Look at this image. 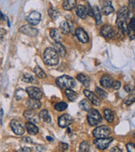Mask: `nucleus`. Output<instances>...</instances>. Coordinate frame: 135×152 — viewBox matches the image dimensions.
I'll list each match as a JSON object with an SVG mask.
<instances>
[{
    "label": "nucleus",
    "instance_id": "1",
    "mask_svg": "<svg viewBox=\"0 0 135 152\" xmlns=\"http://www.w3.org/2000/svg\"><path fill=\"white\" fill-rule=\"evenodd\" d=\"M43 58L45 64L51 66L57 65L59 62V55L56 50L51 47H48L45 50Z\"/></svg>",
    "mask_w": 135,
    "mask_h": 152
},
{
    "label": "nucleus",
    "instance_id": "2",
    "mask_svg": "<svg viewBox=\"0 0 135 152\" xmlns=\"http://www.w3.org/2000/svg\"><path fill=\"white\" fill-rule=\"evenodd\" d=\"M57 86L61 88L65 89H71L76 86V81L70 76L63 75L59 77L56 80Z\"/></svg>",
    "mask_w": 135,
    "mask_h": 152
},
{
    "label": "nucleus",
    "instance_id": "3",
    "mask_svg": "<svg viewBox=\"0 0 135 152\" xmlns=\"http://www.w3.org/2000/svg\"><path fill=\"white\" fill-rule=\"evenodd\" d=\"M87 120L90 126H96L101 122L102 117L101 113H99V111L91 108L87 114Z\"/></svg>",
    "mask_w": 135,
    "mask_h": 152
},
{
    "label": "nucleus",
    "instance_id": "4",
    "mask_svg": "<svg viewBox=\"0 0 135 152\" xmlns=\"http://www.w3.org/2000/svg\"><path fill=\"white\" fill-rule=\"evenodd\" d=\"M111 133L110 128L107 126H98L93 131V136L95 138H106Z\"/></svg>",
    "mask_w": 135,
    "mask_h": 152
},
{
    "label": "nucleus",
    "instance_id": "5",
    "mask_svg": "<svg viewBox=\"0 0 135 152\" xmlns=\"http://www.w3.org/2000/svg\"><path fill=\"white\" fill-rule=\"evenodd\" d=\"M113 141L112 137H106V138H97L94 141V143L99 150H105L109 146Z\"/></svg>",
    "mask_w": 135,
    "mask_h": 152
},
{
    "label": "nucleus",
    "instance_id": "6",
    "mask_svg": "<svg viewBox=\"0 0 135 152\" xmlns=\"http://www.w3.org/2000/svg\"><path fill=\"white\" fill-rule=\"evenodd\" d=\"M10 126L11 129L12 130V132L15 133L16 135L18 136H22L25 132V126L23 125L22 122L18 120H12L10 122Z\"/></svg>",
    "mask_w": 135,
    "mask_h": 152
},
{
    "label": "nucleus",
    "instance_id": "7",
    "mask_svg": "<svg viewBox=\"0 0 135 152\" xmlns=\"http://www.w3.org/2000/svg\"><path fill=\"white\" fill-rule=\"evenodd\" d=\"M19 31L23 34H25L28 37H36L38 34V30L37 28H35L32 25H24L23 27L19 28Z\"/></svg>",
    "mask_w": 135,
    "mask_h": 152
},
{
    "label": "nucleus",
    "instance_id": "8",
    "mask_svg": "<svg viewBox=\"0 0 135 152\" xmlns=\"http://www.w3.org/2000/svg\"><path fill=\"white\" fill-rule=\"evenodd\" d=\"M23 116L28 122H31L34 124L40 122V117L32 109H27L23 113Z\"/></svg>",
    "mask_w": 135,
    "mask_h": 152
},
{
    "label": "nucleus",
    "instance_id": "9",
    "mask_svg": "<svg viewBox=\"0 0 135 152\" xmlns=\"http://www.w3.org/2000/svg\"><path fill=\"white\" fill-rule=\"evenodd\" d=\"M41 18H42V16L40 14V12H38L37 11H32L29 13V15L27 16V21L30 25L37 26L40 23Z\"/></svg>",
    "mask_w": 135,
    "mask_h": 152
},
{
    "label": "nucleus",
    "instance_id": "10",
    "mask_svg": "<svg viewBox=\"0 0 135 152\" xmlns=\"http://www.w3.org/2000/svg\"><path fill=\"white\" fill-rule=\"evenodd\" d=\"M27 94L28 96L31 98V99H40L43 98V92L42 90L37 87H28L26 89Z\"/></svg>",
    "mask_w": 135,
    "mask_h": 152
},
{
    "label": "nucleus",
    "instance_id": "11",
    "mask_svg": "<svg viewBox=\"0 0 135 152\" xmlns=\"http://www.w3.org/2000/svg\"><path fill=\"white\" fill-rule=\"evenodd\" d=\"M128 15H129V11L127 7L124 6L120 8L117 13V23H126Z\"/></svg>",
    "mask_w": 135,
    "mask_h": 152
},
{
    "label": "nucleus",
    "instance_id": "12",
    "mask_svg": "<svg viewBox=\"0 0 135 152\" xmlns=\"http://www.w3.org/2000/svg\"><path fill=\"white\" fill-rule=\"evenodd\" d=\"M84 94L86 96L87 99L89 100L90 103L95 105V106H100L101 104V100L100 99V98L95 94L93 92L90 91L88 89H85L84 90Z\"/></svg>",
    "mask_w": 135,
    "mask_h": 152
},
{
    "label": "nucleus",
    "instance_id": "13",
    "mask_svg": "<svg viewBox=\"0 0 135 152\" xmlns=\"http://www.w3.org/2000/svg\"><path fill=\"white\" fill-rule=\"evenodd\" d=\"M101 35L106 38H113L115 35V31L111 26L109 25H104L101 29Z\"/></svg>",
    "mask_w": 135,
    "mask_h": 152
},
{
    "label": "nucleus",
    "instance_id": "14",
    "mask_svg": "<svg viewBox=\"0 0 135 152\" xmlns=\"http://www.w3.org/2000/svg\"><path fill=\"white\" fill-rule=\"evenodd\" d=\"M71 122H72V118L68 114H64L58 119V125L62 128L69 126L71 124Z\"/></svg>",
    "mask_w": 135,
    "mask_h": 152
},
{
    "label": "nucleus",
    "instance_id": "15",
    "mask_svg": "<svg viewBox=\"0 0 135 152\" xmlns=\"http://www.w3.org/2000/svg\"><path fill=\"white\" fill-rule=\"evenodd\" d=\"M76 35L78 39H79V41L82 42V43H87V42H89L88 35L81 27H78V28L76 29Z\"/></svg>",
    "mask_w": 135,
    "mask_h": 152
},
{
    "label": "nucleus",
    "instance_id": "16",
    "mask_svg": "<svg viewBox=\"0 0 135 152\" xmlns=\"http://www.w3.org/2000/svg\"><path fill=\"white\" fill-rule=\"evenodd\" d=\"M114 11V8L112 6V4L110 1H104L102 4V12L104 15H109L110 13H113Z\"/></svg>",
    "mask_w": 135,
    "mask_h": 152
},
{
    "label": "nucleus",
    "instance_id": "17",
    "mask_svg": "<svg viewBox=\"0 0 135 152\" xmlns=\"http://www.w3.org/2000/svg\"><path fill=\"white\" fill-rule=\"evenodd\" d=\"M101 86L104 88H109L112 87L113 84V79L109 75H103L101 79Z\"/></svg>",
    "mask_w": 135,
    "mask_h": 152
},
{
    "label": "nucleus",
    "instance_id": "18",
    "mask_svg": "<svg viewBox=\"0 0 135 152\" xmlns=\"http://www.w3.org/2000/svg\"><path fill=\"white\" fill-rule=\"evenodd\" d=\"M76 14L80 18L85 19L89 14L88 8H86L85 6H83V5H78L76 8Z\"/></svg>",
    "mask_w": 135,
    "mask_h": 152
},
{
    "label": "nucleus",
    "instance_id": "19",
    "mask_svg": "<svg viewBox=\"0 0 135 152\" xmlns=\"http://www.w3.org/2000/svg\"><path fill=\"white\" fill-rule=\"evenodd\" d=\"M27 107L30 108V109H39L42 104H41V102L39 101L38 99H28L27 101Z\"/></svg>",
    "mask_w": 135,
    "mask_h": 152
},
{
    "label": "nucleus",
    "instance_id": "20",
    "mask_svg": "<svg viewBox=\"0 0 135 152\" xmlns=\"http://www.w3.org/2000/svg\"><path fill=\"white\" fill-rule=\"evenodd\" d=\"M76 2L77 0H64L62 4V7L65 10L71 11L76 6Z\"/></svg>",
    "mask_w": 135,
    "mask_h": 152
},
{
    "label": "nucleus",
    "instance_id": "21",
    "mask_svg": "<svg viewBox=\"0 0 135 152\" xmlns=\"http://www.w3.org/2000/svg\"><path fill=\"white\" fill-rule=\"evenodd\" d=\"M25 127H26V129H27V132L29 133L30 135H36V134H37L39 132L38 127L35 125L34 123H32V122H27L26 125H25Z\"/></svg>",
    "mask_w": 135,
    "mask_h": 152
},
{
    "label": "nucleus",
    "instance_id": "22",
    "mask_svg": "<svg viewBox=\"0 0 135 152\" xmlns=\"http://www.w3.org/2000/svg\"><path fill=\"white\" fill-rule=\"evenodd\" d=\"M54 47L55 50H56V52L58 53V55L60 56L65 57L66 55V48L65 46L62 45L61 42H56L54 43Z\"/></svg>",
    "mask_w": 135,
    "mask_h": 152
},
{
    "label": "nucleus",
    "instance_id": "23",
    "mask_svg": "<svg viewBox=\"0 0 135 152\" xmlns=\"http://www.w3.org/2000/svg\"><path fill=\"white\" fill-rule=\"evenodd\" d=\"M76 78H77V80H79L85 87L88 88L90 85V79L88 76L85 75L79 74V75H77V76H76Z\"/></svg>",
    "mask_w": 135,
    "mask_h": 152
},
{
    "label": "nucleus",
    "instance_id": "24",
    "mask_svg": "<svg viewBox=\"0 0 135 152\" xmlns=\"http://www.w3.org/2000/svg\"><path fill=\"white\" fill-rule=\"evenodd\" d=\"M50 36L56 42H60L62 41V37L60 31L57 30V29H55V28H52L51 29L50 31Z\"/></svg>",
    "mask_w": 135,
    "mask_h": 152
},
{
    "label": "nucleus",
    "instance_id": "25",
    "mask_svg": "<svg viewBox=\"0 0 135 152\" xmlns=\"http://www.w3.org/2000/svg\"><path fill=\"white\" fill-rule=\"evenodd\" d=\"M79 107H80L81 110L89 112L91 109V103L90 102L88 99H83L79 103Z\"/></svg>",
    "mask_w": 135,
    "mask_h": 152
},
{
    "label": "nucleus",
    "instance_id": "26",
    "mask_svg": "<svg viewBox=\"0 0 135 152\" xmlns=\"http://www.w3.org/2000/svg\"><path fill=\"white\" fill-rule=\"evenodd\" d=\"M104 118L106 119V121L109 123L114 122V114L113 113V111L109 108H105L104 110Z\"/></svg>",
    "mask_w": 135,
    "mask_h": 152
},
{
    "label": "nucleus",
    "instance_id": "27",
    "mask_svg": "<svg viewBox=\"0 0 135 152\" xmlns=\"http://www.w3.org/2000/svg\"><path fill=\"white\" fill-rule=\"evenodd\" d=\"M39 117L41 119H43V121L46 123H49L51 121V118L50 113L49 112L46 110V109H43L40 112V114H39Z\"/></svg>",
    "mask_w": 135,
    "mask_h": 152
},
{
    "label": "nucleus",
    "instance_id": "28",
    "mask_svg": "<svg viewBox=\"0 0 135 152\" xmlns=\"http://www.w3.org/2000/svg\"><path fill=\"white\" fill-rule=\"evenodd\" d=\"M93 16L95 19V22H96V24H101V11L98 8V6H94L93 8Z\"/></svg>",
    "mask_w": 135,
    "mask_h": 152
},
{
    "label": "nucleus",
    "instance_id": "29",
    "mask_svg": "<svg viewBox=\"0 0 135 152\" xmlns=\"http://www.w3.org/2000/svg\"><path fill=\"white\" fill-rule=\"evenodd\" d=\"M60 29H61V31L64 34H69L70 32L71 31V28L70 27L69 23H67V22H65V21H63V22L61 23V24H60Z\"/></svg>",
    "mask_w": 135,
    "mask_h": 152
},
{
    "label": "nucleus",
    "instance_id": "30",
    "mask_svg": "<svg viewBox=\"0 0 135 152\" xmlns=\"http://www.w3.org/2000/svg\"><path fill=\"white\" fill-rule=\"evenodd\" d=\"M65 94H66V96L67 97L68 100L70 101V102H73L77 99V94L75 91H73L72 89H66Z\"/></svg>",
    "mask_w": 135,
    "mask_h": 152
},
{
    "label": "nucleus",
    "instance_id": "31",
    "mask_svg": "<svg viewBox=\"0 0 135 152\" xmlns=\"http://www.w3.org/2000/svg\"><path fill=\"white\" fill-rule=\"evenodd\" d=\"M34 73L36 76L39 78V79H44V78H46V75L44 73L42 69L40 68L39 66H36L34 68Z\"/></svg>",
    "mask_w": 135,
    "mask_h": 152
},
{
    "label": "nucleus",
    "instance_id": "32",
    "mask_svg": "<svg viewBox=\"0 0 135 152\" xmlns=\"http://www.w3.org/2000/svg\"><path fill=\"white\" fill-rule=\"evenodd\" d=\"M135 102V94L134 93H130L124 99V103L126 105H131L132 103Z\"/></svg>",
    "mask_w": 135,
    "mask_h": 152
},
{
    "label": "nucleus",
    "instance_id": "33",
    "mask_svg": "<svg viewBox=\"0 0 135 152\" xmlns=\"http://www.w3.org/2000/svg\"><path fill=\"white\" fill-rule=\"evenodd\" d=\"M90 145L88 141H82L80 145V152H89Z\"/></svg>",
    "mask_w": 135,
    "mask_h": 152
},
{
    "label": "nucleus",
    "instance_id": "34",
    "mask_svg": "<svg viewBox=\"0 0 135 152\" xmlns=\"http://www.w3.org/2000/svg\"><path fill=\"white\" fill-rule=\"evenodd\" d=\"M67 103H65V102H59L57 103L56 105L54 106L55 109L58 112H62V111L66 110V108H67Z\"/></svg>",
    "mask_w": 135,
    "mask_h": 152
},
{
    "label": "nucleus",
    "instance_id": "35",
    "mask_svg": "<svg viewBox=\"0 0 135 152\" xmlns=\"http://www.w3.org/2000/svg\"><path fill=\"white\" fill-rule=\"evenodd\" d=\"M23 80L26 83H35L36 82V79L34 78V76L29 75V74H24L23 76Z\"/></svg>",
    "mask_w": 135,
    "mask_h": 152
},
{
    "label": "nucleus",
    "instance_id": "36",
    "mask_svg": "<svg viewBox=\"0 0 135 152\" xmlns=\"http://www.w3.org/2000/svg\"><path fill=\"white\" fill-rule=\"evenodd\" d=\"M48 14L50 16V18L52 20H56V19L58 18V15H59V13H58V12L56 11V9L53 7H51V8H49V10H48Z\"/></svg>",
    "mask_w": 135,
    "mask_h": 152
},
{
    "label": "nucleus",
    "instance_id": "37",
    "mask_svg": "<svg viewBox=\"0 0 135 152\" xmlns=\"http://www.w3.org/2000/svg\"><path fill=\"white\" fill-rule=\"evenodd\" d=\"M95 93H96L98 96H100V97L103 98V99H105L107 97V95H108L106 91H104L103 88H101L100 87L95 88Z\"/></svg>",
    "mask_w": 135,
    "mask_h": 152
},
{
    "label": "nucleus",
    "instance_id": "38",
    "mask_svg": "<svg viewBox=\"0 0 135 152\" xmlns=\"http://www.w3.org/2000/svg\"><path fill=\"white\" fill-rule=\"evenodd\" d=\"M59 149H60L61 151H66L69 149V145L65 142H60L59 143Z\"/></svg>",
    "mask_w": 135,
    "mask_h": 152
},
{
    "label": "nucleus",
    "instance_id": "39",
    "mask_svg": "<svg viewBox=\"0 0 135 152\" xmlns=\"http://www.w3.org/2000/svg\"><path fill=\"white\" fill-rule=\"evenodd\" d=\"M126 147H127L128 152H135V145L134 143H132V142L128 143Z\"/></svg>",
    "mask_w": 135,
    "mask_h": 152
},
{
    "label": "nucleus",
    "instance_id": "40",
    "mask_svg": "<svg viewBox=\"0 0 135 152\" xmlns=\"http://www.w3.org/2000/svg\"><path fill=\"white\" fill-rule=\"evenodd\" d=\"M120 87H121V82H120V81H119V80H115V81L113 82L112 88L114 89L118 90V89H120Z\"/></svg>",
    "mask_w": 135,
    "mask_h": 152
},
{
    "label": "nucleus",
    "instance_id": "41",
    "mask_svg": "<svg viewBox=\"0 0 135 152\" xmlns=\"http://www.w3.org/2000/svg\"><path fill=\"white\" fill-rule=\"evenodd\" d=\"M128 27L131 28L132 30L135 31V18H131V20H130V23H129V25H128Z\"/></svg>",
    "mask_w": 135,
    "mask_h": 152
},
{
    "label": "nucleus",
    "instance_id": "42",
    "mask_svg": "<svg viewBox=\"0 0 135 152\" xmlns=\"http://www.w3.org/2000/svg\"><path fill=\"white\" fill-rule=\"evenodd\" d=\"M124 90L127 92V93H131L132 90H133V87H132L130 84H126L125 86H124Z\"/></svg>",
    "mask_w": 135,
    "mask_h": 152
},
{
    "label": "nucleus",
    "instance_id": "43",
    "mask_svg": "<svg viewBox=\"0 0 135 152\" xmlns=\"http://www.w3.org/2000/svg\"><path fill=\"white\" fill-rule=\"evenodd\" d=\"M17 152H32L31 149L28 148V147H23V148H20L19 150H18Z\"/></svg>",
    "mask_w": 135,
    "mask_h": 152
},
{
    "label": "nucleus",
    "instance_id": "44",
    "mask_svg": "<svg viewBox=\"0 0 135 152\" xmlns=\"http://www.w3.org/2000/svg\"><path fill=\"white\" fill-rule=\"evenodd\" d=\"M128 3H129V6L131 9L135 11V0H128Z\"/></svg>",
    "mask_w": 135,
    "mask_h": 152
},
{
    "label": "nucleus",
    "instance_id": "45",
    "mask_svg": "<svg viewBox=\"0 0 135 152\" xmlns=\"http://www.w3.org/2000/svg\"><path fill=\"white\" fill-rule=\"evenodd\" d=\"M7 33V31L5 30L3 27H0V37H4V36Z\"/></svg>",
    "mask_w": 135,
    "mask_h": 152
},
{
    "label": "nucleus",
    "instance_id": "46",
    "mask_svg": "<svg viewBox=\"0 0 135 152\" xmlns=\"http://www.w3.org/2000/svg\"><path fill=\"white\" fill-rule=\"evenodd\" d=\"M23 141L24 142H26V143H32V140L29 137H23Z\"/></svg>",
    "mask_w": 135,
    "mask_h": 152
},
{
    "label": "nucleus",
    "instance_id": "47",
    "mask_svg": "<svg viewBox=\"0 0 135 152\" xmlns=\"http://www.w3.org/2000/svg\"><path fill=\"white\" fill-rule=\"evenodd\" d=\"M110 152H122V151H121L120 148H118V147H114V148L110 151Z\"/></svg>",
    "mask_w": 135,
    "mask_h": 152
},
{
    "label": "nucleus",
    "instance_id": "48",
    "mask_svg": "<svg viewBox=\"0 0 135 152\" xmlns=\"http://www.w3.org/2000/svg\"><path fill=\"white\" fill-rule=\"evenodd\" d=\"M46 140L49 141H53V138L50 137H46Z\"/></svg>",
    "mask_w": 135,
    "mask_h": 152
},
{
    "label": "nucleus",
    "instance_id": "49",
    "mask_svg": "<svg viewBox=\"0 0 135 152\" xmlns=\"http://www.w3.org/2000/svg\"><path fill=\"white\" fill-rule=\"evenodd\" d=\"M134 138H135V132L134 133Z\"/></svg>",
    "mask_w": 135,
    "mask_h": 152
}]
</instances>
